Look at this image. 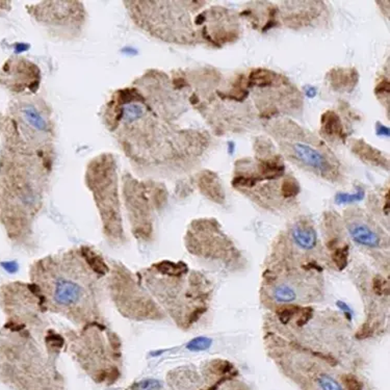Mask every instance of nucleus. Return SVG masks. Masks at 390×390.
Segmentation results:
<instances>
[{
    "mask_svg": "<svg viewBox=\"0 0 390 390\" xmlns=\"http://www.w3.org/2000/svg\"><path fill=\"white\" fill-rule=\"evenodd\" d=\"M101 120L142 177H172L197 168L210 147L207 131L183 127L156 113L132 84L115 90Z\"/></svg>",
    "mask_w": 390,
    "mask_h": 390,
    "instance_id": "1",
    "label": "nucleus"
},
{
    "mask_svg": "<svg viewBox=\"0 0 390 390\" xmlns=\"http://www.w3.org/2000/svg\"><path fill=\"white\" fill-rule=\"evenodd\" d=\"M0 222L9 239L27 241L42 210L52 170L29 149L0 114Z\"/></svg>",
    "mask_w": 390,
    "mask_h": 390,
    "instance_id": "2",
    "label": "nucleus"
},
{
    "mask_svg": "<svg viewBox=\"0 0 390 390\" xmlns=\"http://www.w3.org/2000/svg\"><path fill=\"white\" fill-rule=\"evenodd\" d=\"M80 251H70L61 256L44 258L33 267L34 294L41 301L67 317L80 323L95 319L97 286ZM95 274V273H94Z\"/></svg>",
    "mask_w": 390,
    "mask_h": 390,
    "instance_id": "3",
    "label": "nucleus"
},
{
    "mask_svg": "<svg viewBox=\"0 0 390 390\" xmlns=\"http://www.w3.org/2000/svg\"><path fill=\"white\" fill-rule=\"evenodd\" d=\"M207 1L126 0L123 5L133 25L156 40L180 46L201 45L195 18Z\"/></svg>",
    "mask_w": 390,
    "mask_h": 390,
    "instance_id": "4",
    "label": "nucleus"
},
{
    "mask_svg": "<svg viewBox=\"0 0 390 390\" xmlns=\"http://www.w3.org/2000/svg\"><path fill=\"white\" fill-rule=\"evenodd\" d=\"M263 128L275 141L282 157L296 167L330 182L343 179V163L318 135L288 117L268 120Z\"/></svg>",
    "mask_w": 390,
    "mask_h": 390,
    "instance_id": "5",
    "label": "nucleus"
},
{
    "mask_svg": "<svg viewBox=\"0 0 390 390\" xmlns=\"http://www.w3.org/2000/svg\"><path fill=\"white\" fill-rule=\"evenodd\" d=\"M23 143L53 171L56 158V124L52 106L42 96H14L5 114Z\"/></svg>",
    "mask_w": 390,
    "mask_h": 390,
    "instance_id": "6",
    "label": "nucleus"
},
{
    "mask_svg": "<svg viewBox=\"0 0 390 390\" xmlns=\"http://www.w3.org/2000/svg\"><path fill=\"white\" fill-rule=\"evenodd\" d=\"M119 167L116 155L102 152L86 163L84 183L92 194L106 239L112 243L126 240L119 191Z\"/></svg>",
    "mask_w": 390,
    "mask_h": 390,
    "instance_id": "7",
    "label": "nucleus"
},
{
    "mask_svg": "<svg viewBox=\"0 0 390 390\" xmlns=\"http://www.w3.org/2000/svg\"><path fill=\"white\" fill-rule=\"evenodd\" d=\"M247 82L260 119L291 116L303 107L302 94L283 74L256 68L247 75Z\"/></svg>",
    "mask_w": 390,
    "mask_h": 390,
    "instance_id": "8",
    "label": "nucleus"
},
{
    "mask_svg": "<svg viewBox=\"0 0 390 390\" xmlns=\"http://www.w3.org/2000/svg\"><path fill=\"white\" fill-rule=\"evenodd\" d=\"M122 196L133 236L149 240L153 235V212L167 204V189L160 182L142 180L126 171L122 175Z\"/></svg>",
    "mask_w": 390,
    "mask_h": 390,
    "instance_id": "9",
    "label": "nucleus"
},
{
    "mask_svg": "<svg viewBox=\"0 0 390 390\" xmlns=\"http://www.w3.org/2000/svg\"><path fill=\"white\" fill-rule=\"evenodd\" d=\"M25 11L50 37L65 42L79 40L89 20L84 3L77 0L28 2Z\"/></svg>",
    "mask_w": 390,
    "mask_h": 390,
    "instance_id": "10",
    "label": "nucleus"
},
{
    "mask_svg": "<svg viewBox=\"0 0 390 390\" xmlns=\"http://www.w3.org/2000/svg\"><path fill=\"white\" fill-rule=\"evenodd\" d=\"M201 45L222 48L236 42L240 33L239 16L223 6L204 7L195 18Z\"/></svg>",
    "mask_w": 390,
    "mask_h": 390,
    "instance_id": "11",
    "label": "nucleus"
},
{
    "mask_svg": "<svg viewBox=\"0 0 390 390\" xmlns=\"http://www.w3.org/2000/svg\"><path fill=\"white\" fill-rule=\"evenodd\" d=\"M41 83V68L25 56L12 55L0 66V86L14 96L36 95Z\"/></svg>",
    "mask_w": 390,
    "mask_h": 390,
    "instance_id": "12",
    "label": "nucleus"
},
{
    "mask_svg": "<svg viewBox=\"0 0 390 390\" xmlns=\"http://www.w3.org/2000/svg\"><path fill=\"white\" fill-rule=\"evenodd\" d=\"M112 295L117 306L125 315L135 318H148L156 312L151 301L144 298L135 286L131 276L120 269L117 275L112 277Z\"/></svg>",
    "mask_w": 390,
    "mask_h": 390,
    "instance_id": "13",
    "label": "nucleus"
},
{
    "mask_svg": "<svg viewBox=\"0 0 390 390\" xmlns=\"http://www.w3.org/2000/svg\"><path fill=\"white\" fill-rule=\"evenodd\" d=\"M278 4L279 24L294 31L315 27L328 18L326 3L323 1H282Z\"/></svg>",
    "mask_w": 390,
    "mask_h": 390,
    "instance_id": "14",
    "label": "nucleus"
},
{
    "mask_svg": "<svg viewBox=\"0 0 390 390\" xmlns=\"http://www.w3.org/2000/svg\"><path fill=\"white\" fill-rule=\"evenodd\" d=\"M351 218L353 219L349 220L347 223V228L351 237L355 242L370 249L381 246L382 237L368 223L357 219L356 214H352Z\"/></svg>",
    "mask_w": 390,
    "mask_h": 390,
    "instance_id": "15",
    "label": "nucleus"
},
{
    "mask_svg": "<svg viewBox=\"0 0 390 390\" xmlns=\"http://www.w3.org/2000/svg\"><path fill=\"white\" fill-rule=\"evenodd\" d=\"M320 138L334 144H346L349 138L341 117L334 111L328 110L320 118Z\"/></svg>",
    "mask_w": 390,
    "mask_h": 390,
    "instance_id": "16",
    "label": "nucleus"
},
{
    "mask_svg": "<svg viewBox=\"0 0 390 390\" xmlns=\"http://www.w3.org/2000/svg\"><path fill=\"white\" fill-rule=\"evenodd\" d=\"M325 79L334 92L351 93L359 82V72L352 67L332 68L327 72Z\"/></svg>",
    "mask_w": 390,
    "mask_h": 390,
    "instance_id": "17",
    "label": "nucleus"
},
{
    "mask_svg": "<svg viewBox=\"0 0 390 390\" xmlns=\"http://www.w3.org/2000/svg\"><path fill=\"white\" fill-rule=\"evenodd\" d=\"M350 148L352 153L366 164L372 167L381 168L386 171L389 170V158L382 151L373 147L372 145L366 143L364 140L356 139L351 140Z\"/></svg>",
    "mask_w": 390,
    "mask_h": 390,
    "instance_id": "18",
    "label": "nucleus"
},
{
    "mask_svg": "<svg viewBox=\"0 0 390 390\" xmlns=\"http://www.w3.org/2000/svg\"><path fill=\"white\" fill-rule=\"evenodd\" d=\"M196 184L200 193L210 201L218 204L225 202V191L217 173L209 170L199 172L196 175Z\"/></svg>",
    "mask_w": 390,
    "mask_h": 390,
    "instance_id": "19",
    "label": "nucleus"
},
{
    "mask_svg": "<svg viewBox=\"0 0 390 390\" xmlns=\"http://www.w3.org/2000/svg\"><path fill=\"white\" fill-rule=\"evenodd\" d=\"M290 236L296 245L303 250H312L317 245V233L312 224L299 220L290 228Z\"/></svg>",
    "mask_w": 390,
    "mask_h": 390,
    "instance_id": "20",
    "label": "nucleus"
},
{
    "mask_svg": "<svg viewBox=\"0 0 390 390\" xmlns=\"http://www.w3.org/2000/svg\"><path fill=\"white\" fill-rule=\"evenodd\" d=\"M80 254L93 273L99 276H105L109 273V267H107L104 260L97 253L89 247H81L79 249Z\"/></svg>",
    "mask_w": 390,
    "mask_h": 390,
    "instance_id": "21",
    "label": "nucleus"
},
{
    "mask_svg": "<svg viewBox=\"0 0 390 390\" xmlns=\"http://www.w3.org/2000/svg\"><path fill=\"white\" fill-rule=\"evenodd\" d=\"M154 269L157 271L160 275L179 278L189 273V268L183 262H172L169 260H163L154 265Z\"/></svg>",
    "mask_w": 390,
    "mask_h": 390,
    "instance_id": "22",
    "label": "nucleus"
},
{
    "mask_svg": "<svg viewBox=\"0 0 390 390\" xmlns=\"http://www.w3.org/2000/svg\"><path fill=\"white\" fill-rule=\"evenodd\" d=\"M281 196L285 200L295 199L301 192L299 181L289 174H286L281 182Z\"/></svg>",
    "mask_w": 390,
    "mask_h": 390,
    "instance_id": "23",
    "label": "nucleus"
},
{
    "mask_svg": "<svg viewBox=\"0 0 390 390\" xmlns=\"http://www.w3.org/2000/svg\"><path fill=\"white\" fill-rule=\"evenodd\" d=\"M274 299L279 303H291L297 299V292L287 284H281L274 289Z\"/></svg>",
    "mask_w": 390,
    "mask_h": 390,
    "instance_id": "24",
    "label": "nucleus"
},
{
    "mask_svg": "<svg viewBox=\"0 0 390 390\" xmlns=\"http://www.w3.org/2000/svg\"><path fill=\"white\" fill-rule=\"evenodd\" d=\"M349 255H350V247L348 245H345L344 247H338L335 250H333L332 260L339 271H343L348 267Z\"/></svg>",
    "mask_w": 390,
    "mask_h": 390,
    "instance_id": "25",
    "label": "nucleus"
},
{
    "mask_svg": "<svg viewBox=\"0 0 390 390\" xmlns=\"http://www.w3.org/2000/svg\"><path fill=\"white\" fill-rule=\"evenodd\" d=\"M389 91H390V85H389V77L384 76L381 77V79H380L377 82V85L375 87V94L378 97L379 100H383V104H384V100L386 101V106L389 109Z\"/></svg>",
    "mask_w": 390,
    "mask_h": 390,
    "instance_id": "26",
    "label": "nucleus"
},
{
    "mask_svg": "<svg viewBox=\"0 0 390 390\" xmlns=\"http://www.w3.org/2000/svg\"><path fill=\"white\" fill-rule=\"evenodd\" d=\"M300 311H301V308L299 306L292 305V306H285V307L279 308L276 313H277V316L280 320V323L283 324V325H287L292 317L296 316L298 313H300Z\"/></svg>",
    "mask_w": 390,
    "mask_h": 390,
    "instance_id": "27",
    "label": "nucleus"
},
{
    "mask_svg": "<svg viewBox=\"0 0 390 390\" xmlns=\"http://www.w3.org/2000/svg\"><path fill=\"white\" fill-rule=\"evenodd\" d=\"M211 345H212V339L208 337L200 336L192 339L188 344L187 348L188 350L192 351V352H200V351H205L209 349Z\"/></svg>",
    "mask_w": 390,
    "mask_h": 390,
    "instance_id": "28",
    "label": "nucleus"
},
{
    "mask_svg": "<svg viewBox=\"0 0 390 390\" xmlns=\"http://www.w3.org/2000/svg\"><path fill=\"white\" fill-rule=\"evenodd\" d=\"M317 382L321 390H344L336 380L328 375H321Z\"/></svg>",
    "mask_w": 390,
    "mask_h": 390,
    "instance_id": "29",
    "label": "nucleus"
},
{
    "mask_svg": "<svg viewBox=\"0 0 390 390\" xmlns=\"http://www.w3.org/2000/svg\"><path fill=\"white\" fill-rule=\"evenodd\" d=\"M373 289L378 296L388 295L389 292V284L388 281L382 276H376L373 279Z\"/></svg>",
    "mask_w": 390,
    "mask_h": 390,
    "instance_id": "30",
    "label": "nucleus"
},
{
    "mask_svg": "<svg viewBox=\"0 0 390 390\" xmlns=\"http://www.w3.org/2000/svg\"><path fill=\"white\" fill-rule=\"evenodd\" d=\"M347 390H363V384L354 375H345L341 378Z\"/></svg>",
    "mask_w": 390,
    "mask_h": 390,
    "instance_id": "31",
    "label": "nucleus"
},
{
    "mask_svg": "<svg viewBox=\"0 0 390 390\" xmlns=\"http://www.w3.org/2000/svg\"><path fill=\"white\" fill-rule=\"evenodd\" d=\"M161 387L160 383L157 380H144L139 383H136L133 385L132 390H157Z\"/></svg>",
    "mask_w": 390,
    "mask_h": 390,
    "instance_id": "32",
    "label": "nucleus"
},
{
    "mask_svg": "<svg viewBox=\"0 0 390 390\" xmlns=\"http://www.w3.org/2000/svg\"><path fill=\"white\" fill-rule=\"evenodd\" d=\"M212 367L214 369V373H218L222 377L229 375L234 368V366L228 361H214Z\"/></svg>",
    "mask_w": 390,
    "mask_h": 390,
    "instance_id": "33",
    "label": "nucleus"
},
{
    "mask_svg": "<svg viewBox=\"0 0 390 390\" xmlns=\"http://www.w3.org/2000/svg\"><path fill=\"white\" fill-rule=\"evenodd\" d=\"M313 316V309L311 307H305L301 308L300 311V316L297 320V326L298 327H304L306 324H308V321Z\"/></svg>",
    "mask_w": 390,
    "mask_h": 390,
    "instance_id": "34",
    "label": "nucleus"
},
{
    "mask_svg": "<svg viewBox=\"0 0 390 390\" xmlns=\"http://www.w3.org/2000/svg\"><path fill=\"white\" fill-rule=\"evenodd\" d=\"M364 193L361 191L355 195H348V194H338L336 196V201L338 203H349V202H355L363 199Z\"/></svg>",
    "mask_w": 390,
    "mask_h": 390,
    "instance_id": "35",
    "label": "nucleus"
},
{
    "mask_svg": "<svg viewBox=\"0 0 390 390\" xmlns=\"http://www.w3.org/2000/svg\"><path fill=\"white\" fill-rule=\"evenodd\" d=\"M206 308L205 307H198L196 309H194L190 315L188 316V320H187V326L190 327L192 325H194L195 323H197V321L200 319V317L205 313Z\"/></svg>",
    "mask_w": 390,
    "mask_h": 390,
    "instance_id": "36",
    "label": "nucleus"
},
{
    "mask_svg": "<svg viewBox=\"0 0 390 390\" xmlns=\"http://www.w3.org/2000/svg\"><path fill=\"white\" fill-rule=\"evenodd\" d=\"M373 333H374L373 328L370 327L369 325L365 324V325H363L361 328L359 329V331H357L356 338L359 339V340H363V339H366V338L372 336Z\"/></svg>",
    "mask_w": 390,
    "mask_h": 390,
    "instance_id": "37",
    "label": "nucleus"
},
{
    "mask_svg": "<svg viewBox=\"0 0 390 390\" xmlns=\"http://www.w3.org/2000/svg\"><path fill=\"white\" fill-rule=\"evenodd\" d=\"M336 305H337V307H338L341 311H344V312H345V314H346V316H347L348 319H350V320L352 319V316H353L352 310H351V308L349 307L348 304H346L345 302H343V301H338L337 303H336Z\"/></svg>",
    "mask_w": 390,
    "mask_h": 390,
    "instance_id": "38",
    "label": "nucleus"
},
{
    "mask_svg": "<svg viewBox=\"0 0 390 390\" xmlns=\"http://www.w3.org/2000/svg\"><path fill=\"white\" fill-rule=\"evenodd\" d=\"M12 1H0V17L7 15L12 11Z\"/></svg>",
    "mask_w": 390,
    "mask_h": 390,
    "instance_id": "39",
    "label": "nucleus"
},
{
    "mask_svg": "<svg viewBox=\"0 0 390 390\" xmlns=\"http://www.w3.org/2000/svg\"><path fill=\"white\" fill-rule=\"evenodd\" d=\"M1 266L9 273H15L18 270V266L16 262H3L1 263Z\"/></svg>",
    "mask_w": 390,
    "mask_h": 390,
    "instance_id": "40",
    "label": "nucleus"
},
{
    "mask_svg": "<svg viewBox=\"0 0 390 390\" xmlns=\"http://www.w3.org/2000/svg\"><path fill=\"white\" fill-rule=\"evenodd\" d=\"M305 267H309V268H307V269H312V270H318V271H321L323 269H321L316 262H310V263H308L307 266H305Z\"/></svg>",
    "mask_w": 390,
    "mask_h": 390,
    "instance_id": "41",
    "label": "nucleus"
}]
</instances>
